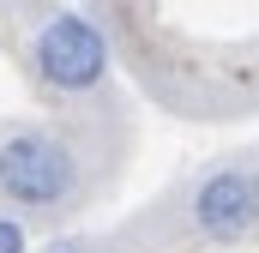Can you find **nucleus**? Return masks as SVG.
Returning <instances> with one entry per match:
<instances>
[{"label": "nucleus", "instance_id": "obj_1", "mask_svg": "<svg viewBox=\"0 0 259 253\" xmlns=\"http://www.w3.org/2000/svg\"><path fill=\"white\" fill-rule=\"evenodd\" d=\"M78 187V157L66 151V139L42 133V126H18L0 145V193L24 211H49L72 199Z\"/></svg>", "mask_w": 259, "mask_h": 253}, {"label": "nucleus", "instance_id": "obj_2", "mask_svg": "<svg viewBox=\"0 0 259 253\" xmlns=\"http://www.w3.org/2000/svg\"><path fill=\"white\" fill-rule=\"evenodd\" d=\"M30 66L49 91H66V97L97 91L109 78V36L84 12H55L30 43Z\"/></svg>", "mask_w": 259, "mask_h": 253}, {"label": "nucleus", "instance_id": "obj_3", "mask_svg": "<svg viewBox=\"0 0 259 253\" xmlns=\"http://www.w3.org/2000/svg\"><path fill=\"white\" fill-rule=\"evenodd\" d=\"M193 223H199V235L217 241V247H235V241L259 235V175L241 169V163L211 169L193 187Z\"/></svg>", "mask_w": 259, "mask_h": 253}, {"label": "nucleus", "instance_id": "obj_4", "mask_svg": "<svg viewBox=\"0 0 259 253\" xmlns=\"http://www.w3.org/2000/svg\"><path fill=\"white\" fill-rule=\"evenodd\" d=\"M0 253H24V229L12 217H0Z\"/></svg>", "mask_w": 259, "mask_h": 253}, {"label": "nucleus", "instance_id": "obj_5", "mask_svg": "<svg viewBox=\"0 0 259 253\" xmlns=\"http://www.w3.org/2000/svg\"><path fill=\"white\" fill-rule=\"evenodd\" d=\"M49 253H91V247H84V241H55Z\"/></svg>", "mask_w": 259, "mask_h": 253}]
</instances>
